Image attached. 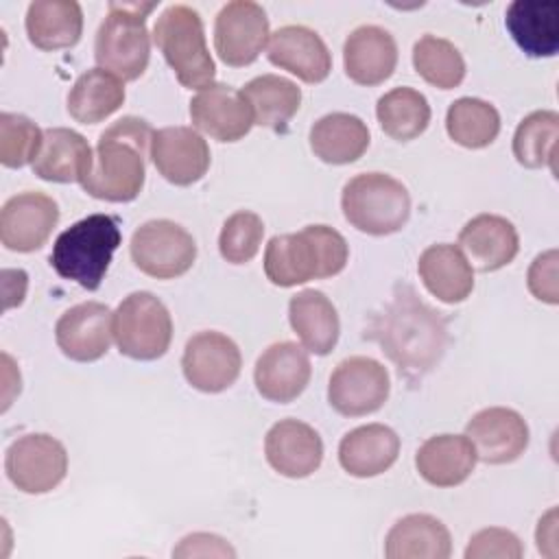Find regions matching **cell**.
Instances as JSON below:
<instances>
[{"mask_svg":"<svg viewBox=\"0 0 559 559\" xmlns=\"http://www.w3.org/2000/svg\"><path fill=\"white\" fill-rule=\"evenodd\" d=\"M345 238L328 225H308L295 234L273 236L264 249V273L275 286H297L341 273L347 264Z\"/></svg>","mask_w":559,"mask_h":559,"instance_id":"cell-3","label":"cell"},{"mask_svg":"<svg viewBox=\"0 0 559 559\" xmlns=\"http://www.w3.org/2000/svg\"><path fill=\"white\" fill-rule=\"evenodd\" d=\"M459 249L478 271L489 273L513 262L520 249L518 229L498 214H478L459 234Z\"/></svg>","mask_w":559,"mask_h":559,"instance_id":"cell-23","label":"cell"},{"mask_svg":"<svg viewBox=\"0 0 559 559\" xmlns=\"http://www.w3.org/2000/svg\"><path fill=\"white\" fill-rule=\"evenodd\" d=\"M83 11L74 0H35L26 11L28 41L39 50L70 48L81 39Z\"/></svg>","mask_w":559,"mask_h":559,"instance_id":"cell-31","label":"cell"},{"mask_svg":"<svg viewBox=\"0 0 559 559\" xmlns=\"http://www.w3.org/2000/svg\"><path fill=\"white\" fill-rule=\"evenodd\" d=\"M450 531L428 513H411L397 520L384 539L386 559H448Z\"/></svg>","mask_w":559,"mask_h":559,"instance_id":"cell-29","label":"cell"},{"mask_svg":"<svg viewBox=\"0 0 559 559\" xmlns=\"http://www.w3.org/2000/svg\"><path fill=\"white\" fill-rule=\"evenodd\" d=\"M155 7V2H109V13L94 39L98 68L116 74L120 81H135L144 74L151 57L146 15Z\"/></svg>","mask_w":559,"mask_h":559,"instance_id":"cell-5","label":"cell"},{"mask_svg":"<svg viewBox=\"0 0 559 559\" xmlns=\"http://www.w3.org/2000/svg\"><path fill=\"white\" fill-rule=\"evenodd\" d=\"M400 454V437L384 424H367L349 430L338 443L341 467L356 478L384 474Z\"/></svg>","mask_w":559,"mask_h":559,"instance_id":"cell-24","label":"cell"},{"mask_svg":"<svg viewBox=\"0 0 559 559\" xmlns=\"http://www.w3.org/2000/svg\"><path fill=\"white\" fill-rule=\"evenodd\" d=\"M413 66L426 83L439 90H452L465 79V61L459 48L437 35L417 39L413 46Z\"/></svg>","mask_w":559,"mask_h":559,"instance_id":"cell-38","label":"cell"},{"mask_svg":"<svg viewBox=\"0 0 559 559\" xmlns=\"http://www.w3.org/2000/svg\"><path fill=\"white\" fill-rule=\"evenodd\" d=\"M476 461V450L465 435H435L426 439L415 454L419 476L435 487L465 483Z\"/></svg>","mask_w":559,"mask_h":559,"instance_id":"cell-26","label":"cell"},{"mask_svg":"<svg viewBox=\"0 0 559 559\" xmlns=\"http://www.w3.org/2000/svg\"><path fill=\"white\" fill-rule=\"evenodd\" d=\"M310 373L312 367L306 349L293 341H282L269 345L260 354L253 380L264 400L286 404L304 393L310 382Z\"/></svg>","mask_w":559,"mask_h":559,"instance_id":"cell-19","label":"cell"},{"mask_svg":"<svg viewBox=\"0 0 559 559\" xmlns=\"http://www.w3.org/2000/svg\"><path fill=\"white\" fill-rule=\"evenodd\" d=\"M345 221L358 231L386 236L400 231L411 216V194L402 181L384 173L352 177L341 194Z\"/></svg>","mask_w":559,"mask_h":559,"instance_id":"cell-7","label":"cell"},{"mask_svg":"<svg viewBox=\"0 0 559 559\" xmlns=\"http://www.w3.org/2000/svg\"><path fill=\"white\" fill-rule=\"evenodd\" d=\"M44 131L22 114H0V162L7 168L33 164L39 153Z\"/></svg>","mask_w":559,"mask_h":559,"instance_id":"cell-39","label":"cell"},{"mask_svg":"<svg viewBox=\"0 0 559 559\" xmlns=\"http://www.w3.org/2000/svg\"><path fill=\"white\" fill-rule=\"evenodd\" d=\"M153 39L183 87L203 90L212 85L216 66L205 44L203 20L192 7L170 4L157 17Z\"/></svg>","mask_w":559,"mask_h":559,"instance_id":"cell-6","label":"cell"},{"mask_svg":"<svg viewBox=\"0 0 559 559\" xmlns=\"http://www.w3.org/2000/svg\"><path fill=\"white\" fill-rule=\"evenodd\" d=\"M557 138H559V114L552 109L533 111L515 129L513 155L526 168L550 166L555 170Z\"/></svg>","mask_w":559,"mask_h":559,"instance_id":"cell-37","label":"cell"},{"mask_svg":"<svg viewBox=\"0 0 559 559\" xmlns=\"http://www.w3.org/2000/svg\"><path fill=\"white\" fill-rule=\"evenodd\" d=\"M153 133L151 124L135 116H124L107 127L98 138L92 166L81 179L83 190L100 201H133L144 188V162Z\"/></svg>","mask_w":559,"mask_h":559,"instance_id":"cell-1","label":"cell"},{"mask_svg":"<svg viewBox=\"0 0 559 559\" xmlns=\"http://www.w3.org/2000/svg\"><path fill=\"white\" fill-rule=\"evenodd\" d=\"M373 338L397 365L400 373H424L439 362L445 347V323L439 312L406 288L395 295L373 325Z\"/></svg>","mask_w":559,"mask_h":559,"instance_id":"cell-2","label":"cell"},{"mask_svg":"<svg viewBox=\"0 0 559 559\" xmlns=\"http://www.w3.org/2000/svg\"><path fill=\"white\" fill-rule=\"evenodd\" d=\"M133 264L157 280H173L190 271L197 260L194 238L177 223L166 218L146 221L131 236Z\"/></svg>","mask_w":559,"mask_h":559,"instance_id":"cell-9","label":"cell"},{"mask_svg":"<svg viewBox=\"0 0 559 559\" xmlns=\"http://www.w3.org/2000/svg\"><path fill=\"white\" fill-rule=\"evenodd\" d=\"M264 454L269 465L282 476L306 478L323 461V441L312 426L299 419H282L266 432Z\"/></svg>","mask_w":559,"mask_h":559,"instance_id":"cell-21","label":"cell"},{"mask_svg":"<svg viewBox=\"0 0 559 559\" xmlns=\"http://www.w3.org/2000/svg\"><path fill=\"white\" fill-rule=\"evenodd\" d=\"M528 290L546 304H557L559 301V290H557V251L548 249L539 253L531 269H528Z\"/></svg>","mask_w":559,"mask_h":559,"instance_id":"cell-42","label":"cell"},{"mask_svg":"<svg viewBox=\"0 0 559 559\" xmlns=\"http://www.w3.org/2000/svg\"><path fill=\"white\" fill-rule=\"evenodd\" d=\"M151 159L166 181L192 186L210 168V146L192 127H164L153 133Z\"/></svg>","mask_w":559,"mask_h":559,"instance_id":"cell-17","label":"cell"},{"mask_svg":"<svg viewBox=\"0 0 559 559\" xmlns=\"http://www.w3.org/2000/svg\"><path fill=\"white\" fill-rule=\"evenodd\" d=\"M175 557H234V548L218 535L192 533L173 550Z\"/></svg>","mask_w":559,"mask_h":559,"instance_id":"cell-43","label":"cell"},{"mask_svg":"<svg viewBox=\"0 0 559 559\" xmlns=\"http://www.w3.org/2000/svg\"><path fill=\"white\" fill-rule=\"evenodd\" d=\"M465 437L476 450V459L489 465H504L524 454L528 426L524 417L504 406L478 411L465 426Z\"/></svg>","mask_w":559,"mask_h":559,"instance_id":"cell-16","label":"cell"},{"mask_svg":"<svg viewBox=\"0 0 559 559\" xmlns=\"http://www.w3.org/2000/svg\"><path fill=\"white\" fill-rule=\"evenodd\" d=\"M266 57L273 66L288 70L304 83H321L332 70V55L325 41L308 26L288 24L269 37Z\"/></svg>","mask_w":559,"mask_h":559,"instance_id":"cell-20","label":"cell"},{"mask_svg":"<svg viewBox=\"0 0 559 559\" xmlns=\"http://www.w3.org/2000/svg\"><path fill=\"white\" fill-rule=\"evenodd\" d=\"M122 103V81L103 68H92L74 81L68 94V114L81 124H96L118 111Z\"/></svg>","mask_w":559,"mask_h":559,"instance_id":"cell-34","label":"cell"},{"mask_svg":"<svg viewBox=\"0 0 559 559\" xmlns=\"http://www.w3.org/2000/svg\"><path fill=\"white\" fill-rule=\"evenodd\" d=\"M240 94L251 109L253 124L273 131H284L301 105V90L293 81L277 74H262L251 79L240 90Z\"/></svg>","mask_w":559,"mask_h":559,"instance_id":"cell-33","label":"cell"},{"mask_svg":"<svg viewBox=\"0 0 559 559\" xmlns=\"http://www.w3.org/2000/svg\"><path fill=\"white\" fill-rule=\"evenodd\" d=\"M120 242L122 234L116 216L90 214L57 236L50 251V266L61 277L96 290Z\"/></svg>","mask_w":559,"mask_h":559,"instance_id":"cell-4","label":"cell"},{"mask_svg":"<svg viewBox=\"0 0 559 559\" xmlns=\"http://www.w3.org/2000/svg\"><path fill=\"white\" fill-rule=\"evenodd\" d=\"M59 221V205L44 192H20L0 210V240L7 249L31 253L46 245Z\"/></svg>","mask_w":559,"mask_h":559,"instance_id":"cell-14","label":"cell"},{"mask_svg":"<svg viewBox=\"0 0 559 559\" xmlns=\"http://www.w3.org/2000/svg\"><path fill=\"white\" fill-rule=\"evenodd\" d=\"M114 336V312L100 301H83L66 310L55 338L59 349L76 362H94L107 354Z\"/></svg>","mask_w":559,"mask_h":559,"instance_id":"cell-15","label":"cell"},{"mask_svg":"<svg viewBox=\"0 0 559 559\" xmlns=\"http://www.w3.org/2000/svg\"><path fill=\"white\" fill-rule=\"evenodd\" d=\"M445 129L456 144L465 148H485L500 133V114L483 98L463 96L448 107Z\"/></svg>","mask_w":559,"mask_h":559,"instance_id":"cell-36","label":"cell"},{"mask_svg":"<svg viewBox=\"0 0 559 559\" xmlns=\"http://www.w3.org/2000/svg\"><path fill=\"white\" fill-rule=\"evenodd\" d=\"M4 469L20 491L48 493L66 478L68 452L59 439L46 432L24 435L9 445Z\"/></svg>","mask_w":559,"mask_h":559,"instance_id":"cell-10","label":"cell"},{"mask_svg":"<svg viewBox=\"0 0 559 559\" xmlns=\"http://www.w3.org/2000/svg\"><path fill=\"white\" fill-rule=\"evenodd\" d=\"M419 277L430 295L443 304H461L474 288V271L456 245H430L417 262Z\"/></svg>","mask_w":559,"mask_h":559,"instance_id":"cell-28","label":"cell"},{"mask_svg":"<svg viewBox=\"0 0 559 559\" xmlns=\"http://www.w3.org/2000/svg\"><path fill=\"white\" fill-rule=\"evenodd\" d=\"M269 17L258 2H227L214 22V48L223 63L242 68L253 63L266 46Z\"/></svg>","mask_w":559,"mask_h":559,"instance_id":"cell-12","label":"cell"},{"mask_svg":"<svg viewBox=\"0 0 559 559\" xmlns=\"http://www.w3.org/2000/svg\"><path fill=\"white\" fill-rule=\"evenodd\" d=\"M343 63L347 76L358 85L384 83L397 66V44L382 26H358L345 39Z\"/></svg>","mask_w":559,"mask_h":559,"instance_id":"cell-22","label":"cell"},{"mask_svg":"<svg viewBox=\"0 0 559 559\" xmlns=\"http://www.w3.org/2000/svg\"><path fill=\"white\" fill-rule=\"evenodd\" d=\"M92 157L94 153L81 133L68 127H50L44 131L39 153L33 159V173L46 181L81 183L92 166Z\"/></svg>","mask_w":559,"mask_h":559,"instance_id":"cell-25","label":"cell"},{"mask_svg":"<svg viewBox=\"0 0 559 559\" xmlns=\"http://www.w3.org/2000/svg\"><path fill=\"white\" fill-rule=\"evenodd\" d=\"M524 555V546L520 537L507 528L489 526L472 535L465 559H520Z\"/></svg>","mask_w":559,"mask_h":559,"instance_id":"cell-41","label":"cell"},{"mask_svg":"<svg viewBox=\"0 0 559 559\" xmlns=\"http://www.w3.org/2000/svg\"><path fill=\"white\" fill-rule=\"evenodd\" d=\"M288 321L308 352L325 356L334 349L341 323L334 304L321 290L308 288L293 295L288 301Z\"/></svg>","mask_w":559,"mask_h":559,"instance_id":"cell-30","label":"cell"},{"mask_svg":"<svg viewBox=\"0 0 559 559\" xmlns=\"http://www.w3.org/2000/svg\"><path fill=\"white\" fill-rule=\"evenodd\" d=\"M507 28L531 57H552L559 50V2L515 0L507 9Z\"/></svg>","mask_w":559,"mask_h":559,"instance_id":"cell-27","label":"cell"},{"mask_svg":"<svg viewBox=\"0 0 559 559\" xmlns=\"http://www.w3.org/2000/svg\"><path fill=\"white\" fill-rule=\"evenodd\" d=\"M114 338L120 354L133 360H155L173 341L168 308L146 290L127 295L114 312Z\"/></svg>","mask_w":559,"mask_h":559,"instance_id":"cell-8","label":"cell"},{"mask_svg":"<svg viewBox=\"0 0 559 559\" xmlns=\"http://www.w3.org/2000/svg\"><path fill=\"white\" fill-rule=\"evenodd\" d=\"M264 236V223L255 212H234L221 229L218 251L231 264H245L255 258Z\"/></svg>","mask_w":559,"mask_h":559,"instance_id":"cell-40","label":"cell"},{"mask_svg":"<svg viewBox=\"0 0 559 559\" xmlns=\"http://www.w3.org/2000/svg\"><path fill=\"white\" fill-rule=\"evenodd\" d=\"M242 358L238 345L223 332L205 330L188 338L181 369L186 380L203 393H221L240 376Z\"/></svg>","mask_w":559,"mask_h":559,"instance_id":"cell-13","label":"cell"},{"mask_svg":"<svg viewBox=\"0 0 559 559\" xmlns=\"http://www.w3.org/2000/svg\"><path fill=\"white\" fill-rule=\"evenodd\" d=\"M190 120L218 142H236L253 127L245 96L225 83H212L190 100Z\"/></svg>","mask_w":559,"mask_h":559,"instance_id":"cell-18","label":"cell"},{"mask_svg":"<svg viewBox=\"0 0 559 559\" xmlns=\"http://www.w3.org/2000/svg\"><path fill=\"white\" fill-rule=\"evenodd\" d=\"M369 146L367 124L345 111H334L319 118L310 129V148L325 164H352Z\"/></svg>","mask_w":559,"mask_h":559,"instance_id":"cell-32","label":"cell"},{"mask_svg":"<svg viewBox=\"0 0 559 559\" xmlns=\"http://www.w3.org/2000/svg\"><path fill=\"white\" fill-rule=\"evenodd\" d=\"M376 116L389 138L408 142L426 131L430 122V105L421 92L413 87H395L378 98Z\"/></svg>","mask_w":559,"mask_h":559,"instance_id":"cell-35","label":"cell"},{"mask_svg":"<svg viewBox=\"0 0 559 559\" xmlns=\"http://www.w3.org/2000/svg\"><path fill=\"white\" fill-rule=\"evenodd\" d=\"M389 391V371L382 362L369 356H349L330 376L328 402L345 417H360L382 408Z\"/></svg>","mask_w":559,"mask_h":559,"instance_id":"cell-11","label":"cell"}]
</instances>
